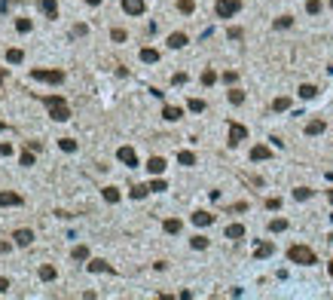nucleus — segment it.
Listing matches in <instances>:
<instances>
[{"label":"nucleus","mask_w":333,"mask_h":300,"mask_svg":"<svg viewBox=\"0 0 333 300\" xmlns=\"http://www.w3.org/2000/svg\"><path fill=\"white\" fill-rule=\"evenodd\" d=\"M40 101L49 107L55 123H67V120H71V107H67V101L61 95H40Z\"/></svg>","instance_id":"obj_1"},{"label":"nucleus","mask_w":333,"mask_h":300,"mask_svg":"<svg viewBox=\"0 0 333 300\" xmlns=\"http://www.w3.org/2000/svg\"><path fill=\"white\" fill-rule=\"evenodd\" d=\"M288 260L291 263H300V267H312V263H318L315 251L309 248V245H291L288 248Z\"/></svg>","instance_id":"obj_2"},{"label":"nucleus","mask_w":333,"mask_h":300,"mask_svg":"<svg viewBox=\"0 0 333 300\" xmlns=\"http://www.w3.org/2000/svg\"><path fill=\"white\" fill-rule=\"evenodd\" d=\"M238 9H242V0H217V3H214L217 19H233Z\"/></svg>","instance_id":"obj_3"},{"label":"nucleus","mask_w":333,"mask_h":300,"mask_svg":"<svg viewBox=\"0 0 333 300\" xmlns=\"http://www.w3.org/2000/svg\"><path fill=\"white\" fill-rule=\"evenodd\" d=\"M31 77L40 80V83H64V71H46V67H34Z\"/></svg>","instance_id":"obj_4"},{"label":"nucleus","mask_w":333,"mask_h":300,"mask_svg":"<svg viewBox=\"0 0 333 300\" xmlns=\"http://www.w3.org/2000/svg\"><path fill=\"white\" fill-rule=\"evenodd\" d=\"M245 138H248V126H242V123H229V138H226L229 147H238Z\"/></svg>","instance_id":"obj_5"},{"label":"nucleus","mask_w":333,"mask_h":300,"mask_svg":"<svg viewBox=\"0 0 333 300\" xmlns=\"http://www.w3.org/2000/svg\"><path fill=\"white\" fill-rule=\"evenodd\" d=\"M117 159H119V163H125L129 169H135V166H137V153H135L132 147H119V150H117Z\"/></svg>","instance_id":"obj_6"},{"label":"nucleus","mask_w":333,"mask_h":300,"mask_svg":"<svg viewBox=\"0 0 333 300\" xmlns=\"http://www.w3.org/2000/svg\"><path fill=\"white\" fill-rule=\"evenodd\" d=\"M25 199H21L19 193H13V190H0V205L3 209H9V205H21Z\"/></svg>","instance_id":"obj_7"},{"label":"nucleus","mask_w":333,"mask_h":300,"mask_svg":"<svg viewBox=\"0 0 333 300\" xmlns=\"http://www.w3.org/2000/svg\"><path fill=\"white\" fill-rule=\"evenodd\" d=\"M122 13L141 16V13H144V0H122Z\"/></svg>","instance_id":"obj_8"},{"label":"nucleus","mask_w":333,"mask_h":300,"mask_svg":"<svg viewBox=\"0 0 333 300\" xmlns=\"http://www.w3.org/2000/svg\"><path fill=\"white\" fill-rule=\"evenodd\" d=\"M190 221L196 224V227H211V224H214V214H211V212H193Z\"/></svg>","instance_id":"obj_9"},{"label":"nucleus","mask_w":333,"mask_h":300,"mask_svg":"<svg viewBox=\"0 0 333 300\" xmlns=\"http://www.w3.org/2000/svg\"><path fill=\"white\" fill-rule=\"evenodd\" d=\"M275 255V245H272V242H260V245L254 248V257L257 260H266V257H272Z\"/></svg>","instance_id":"obj_10"},{"label":"nucleus","mask_w":333,"mask_h":300,"mask_svg":"<svg viewBox=\"0 0 333 300\" xmlns=\"http://www.w3.org/2000/svg\"><path fill=\"white\" fill-rule=\"evenodd\" d=\"M86 270H89V273H113V267H110L107 260H101V257L89 260V263H86Z\"/></svg>","instance_id":"obj_11"},{"label":"nucleus","mask_w":333,"mask_h":300,"mask_svg":"<svg viewBox=\"0 0 333 300\" xmlns=\"http://www.w3.org/2000/svg\"><path fill=\"white\" fill-rule=\"evenodd\" d=\"M147 171H150V175H162V171H165V159L162 156H150V159H147Z\"/></svg>","instance_id":"obj_12"},{"label":"nucleus","mask_w":333,"mask_h":300,"mask_svg":"<svg viewBox=\"0 0 333 300\" xmlns=\"http://www.w3.org/2000/svg\"><path fill=\"white\" fill-rule=\"evenodd\" d=\"M272 156V150L266 147V144H257V147H251V159L254 163H263V159H269Z\"/></svg>","instance_id":"obj_13"},{"label":"nucleus","mask_w":333,"mask_h":300,"mask_svg":"<svg viewBox=\"0 0 333 300\" xmlns=\"http://www.w3.org/2000/svg\"><path fill=\"white\" fill-rule=\"evenodd\" d=\"M13 239H16V245H21V248H25V245H31V242H34V233L21 227V230H16V233H13Z\"/></svg>","instance_id":"obj_14"},{"label":"nucleus","mask_w":333,"mask_h":300,"mask_svg":"<svg viewBox=\"0 0 333 300\" xmlns=\"http://www.w3.org/2000/svg\"><path fill=\"white\" fill-rule=\"evenodd\" d=\"M162 117H165L168 123H177V120L183 117V110H180V107H175V105H165V107H162Z\"/></svg>","instance_id":"obj_15"},{"label":"nucleus","mask_w":333,"mask_h":300,"mask_svg":"<svg viewBox=\"0 0 333 300\" xmlns=\"http://www.w3.org/2000/svg\"><path fill=\"white\" fill-rule=\"evenodd\" d=\"M168 46H171V49H183V46H187V34H183V31H175V34L168 37Z\"/></svg>","instance_id":"obj_16"},{"label":"nucleus","mask_w":333,"mask_h":300,"mask_svg":"<svg viewBox=\"0 0 333 300\" xmlns=\"http://www.w3.org/2000/svg\"><path fill=\"white\" fill-rule=\"evenodd\" d=\"M162 230H165V233H168V236H177V233H180V230H183V224L177 221V217H168V221L162 224Z\"/></svg>","instance_id":"obj_17"},{"label":"nucleus","mask_w":333,"mask_h":300,"mask_svg":"<svg viewBox=\"0 0 333 300\" xmlns=\"http://www.w3.org/2000/svg\"><path fill=\"white\" fill-rule=\"evenodd\" d=\"M40 9H43V16H49V19L59 16V3H55V0H40Z\"/></svg>","instance_id":"obj_18"},{"label":"nucleus","mask_w":333,"mask_h":300,"mask_svg":"<svg viewBox=\"0 0 333 300\" xmlns=\"http://www.w3.org/2000/svg\"><path fill=\"white\" fill-rule=\"evenodd\" d=\"M324 129H327V123H324V120H312V123L306 126V135H312V138H315V135H321Z\"/></svg>","instance_id":"obj_19"},{"label":"nucleus","mask_w":333,"mask_h":300,"mask_svg":"<svg viewBox=\"0 0 333 300\" xmlns=\"http://www.w3.org/2000/svg\"><path fill=\"white\" fill-rule=\"evenodd\" d=\"M141 62H144V64H156V62H159V52L150 49V46H144V49H141Z\"/></svg>","instance_id":"obj_20"},{"label":"nucleus","mask_w":333,"mask_h":300,"mask_svg":"<svg viewBox=\"0 0 333 300\" xmlns=\"http://www.w3.org/2000/svg\"><path fill=\"white\" fill-rule=\"evenodd\" d=\"M245 236V224H229L226 227V239H242Z\"/></svg>","instance_id":"obj_21"},{"label":"nucleus","mask_w":333,"mask_h":300,"mask_svg":"<svg viewBox=\"0 0 333 300\" xmlns=\"http://www.w3.org/2000/svg\"><path fill=\"white\" fill-rule=\"evenodd\" d=\"M177 163H180V166H196V153H193V150H180V153H177Z\"/></svg>","instance_id":"obj_22"},{"label":"nucleus","mask_w":333,"mask_h":300,"mask_svg":"<svg viewBox=\"0 0 333 300\" xmlns=\"http://www.w3.org/2000/svg\"><path fill=\"white\" fill-rule=\"evenodd\" d=\"M296 92H300V98H306V101H312L315 95H318V89L312 86V83H303L300 89H296Z\"/></svg>","instance_id":"obj_23"},{"label":"nucleus","mask_w":333,"mask_h":300,"mask_svg":"<svg viewBox=\"0 0 333 300\" xmlns=\"http://www.w3.org/2000/svg\"><path fill=\"white\" fill-rule=\"evenodd\" d=\"M147 193H153L150 184H135V187H132V199H144Z\"/></svg>","instance_id":"obj_24"},{"label":"nucleus","mask_w":333,"mask_h":300,"mask_svg":"<svg viewBox=\"0 0 333 300\" xmlns=\"http://www.w3.org/2000/svg\"><path fill=\"white\" fill-rule=\"evenodd\" d=\"M101 193H104V199H107L110 205H117V202L122 199V196H119V190H117V187H104V190H101Z\"/></svg>","instance_id":"obj_25"},{"label":"nucleus","mask_w":333,"mask_h":300,"mask_svg":"<svg viewBox=\"0 0 333 300\" xmlns=\"http://www.w3.org/2000/svg\"><path fill=\"white\" fill-rule=\"evenodd\" d=\"M312 193H315L312 187H296V190H294V199H296V202H303V199H312Z\"/></svg>","instance_id":"obj_26"},{"label":"nucleus","mask_w":333,"mask_h":300,"mask_svg":"<svg viewBox=\"0 0 333 300\" xmlns=\"http://www.w3.org/2000/svg\"><path fill=\"white\" fill-rule=\"evenodd\" d=\"M55 276H59V273H55V267H49V263L40 267V279H43V282H55Z\"/></svg>","instance_id":"obj_27"},{"label":"nucleus","mask_w":333,"mask_h":300,"mask_svg":"<svg viewBox=\"0 0 333 300\" xmlns=\"http://www.w3.org/2000/svg\"><path fill=\"white\" fill-rule=\"evenodd\" d=\"M269 230L272 233H284V230H288V221H284V217H275V221H269Z\"/></svg>","instance_id":"obj_28"},{"label":"nucleus","mask_w":333,"mask_h":300,"mask_svg":"<svg viewBox=\"0 0 333 300\" xmlns=\"http://www.w3.org/2000/svg\"><path fill=\"white\" fill-rule=\"evenodd\" d=\"M21 59H25V52H21V49H9L6 52V62L9 64H21Z\"/></svg>","instance_id":"obj_29"},{"label":"nucleus","mask_w":333,"mask_h":300,"mask_svg":"<svg viewBox=\"0 0 333 300\" xmlns=\"http://www.w3.org/2000/svg\"><path fill=\"white\" fill-rule=\"evenodd\" d=\"M288 107H291V98H275L272 101V110L275 113H281V110H288Z\"/></svg>","instance_id":"obj_30"},{"label":"nucleus","mask_w":333,"mask_h":300,"mask_svg":"<svg viewBox=\"0 0 333 300\" xmlns=\"http://www.w3.org/2000/svg\"><path fill=\"white\" fill-rule=\"evenodd\" d=\"M190 245L196 248V251H205V248H208V239H205V236H193V239H190Z\"/></svg>","instance_id":"obj_31"},{"label":"nucleus","mask_w":333,"mask_h":300,"mask_svg":"<svg viewBox=\"0 0 333 300\" xmlns=\"http://www.w3.org/2000/svg\"><path fill=\"white\" fill-rule=\"evenodd\" d=\"M229 101H233V105H245V92L242 89H229Z\"/></svg>","instance_id":"obj_32"},{"label":"nucleus","mask_w":333,"mask_h":300,"mask_svg":"<svg viewBox=\"0 0 333 300\" xmlns=\"http://www.w3.org/2000/svg\"><path fill=\"white\" fill-rule=\"evenodd\" d=\"M59 147L64 150V153H74V150H77V141H74V138H61Z\"/></svg>","instance_id":"obj_33"},{"label":"nucleus","mask_w":333,"mask_h":300,"mask_svg":"<svg viewBox=\"0 0 333 300\" xmlns=\"http://www.w3.org/2000/svg\"><path fill=\"white\" fill-rule=\"evenodd\" d=\"M217 83V74L211 71V67H208V71H202V86H214Z\"/></svg>","instance_id":"obj_34"},{"label":"nucleus","mask_w":333,"mask_h":300,"mask_svg":"<svg viewBox=\"0 0 333 300\" xmlns=\"http://www.w3.org/2000/svg\"><path fill=\"white\" fill-rule=\"evenodd\" d=\"M187 107H190L193 113H202V110H205V101H202V98H190V101H187Z\"/></svg>","instance_id":"obj_35"},{"label":"nucleus","mask_w":333,"mask_h":300,"mask_svg":"<svg viewBox=\"0 0 333 300\" xmlns=\"http://www.w3.org/2000/svg\"><path fill=\"white\" fill-rule=\"evenodd\" d=\"M177 9H180L183 16H190L193 9H196V3H193V0H177Z\"/></svg>","instance_id":"obj_36"},{"label":"nucleus","mask_w":333,"mask_h":300,"mask_svg":"<svg viewBox=\"0 0 333 300\" xmlns=\"http://www.w3.org/2000/svg\"><path fill=\"white\" fill-rule=\"evenodd\" d=\"M150 190H153V193H162V190H168V184H165L162 178H153V181H150Z\"/></svg>","instance_id":"obj_37"},{"label":"nucleus","mask_w":333,"mask_h":300,"mask_svg":"<svg viewBox=\"0 0 333 300\" xmlns=\"http://www.w3.org/2000/svg\"><path fill=\"white\" fill-rule=\"evenodd\" d=\"M74 260H89V248L86 245H77L74 248Z\"/></svg>","instance_id":"obj_38"},{"label":"nucleus","mask_w":333,"mask_h":300,"mask_svg":"<svg viewBox=\"0 0 333 300\" xmlns=\"http://www.w3.org/2000/svg\"><path fill=\"white\" fill-rule=\"evenodd\" d=\"M291 25H294V16H281V19H275V28H281V31H284V28H291Z\"/></svg>","instance_id":"obj_39"},{"label":"nucleus","mask_w":333,"mask_h":300,"mask_svg":"<svg viewBox=\"0 0 333 300\" xmlns=\"http://www.w3.org/2000/svg\"><path fill=\"white\" fill-rule=\"evenodd\" d=\"M16 31H19V34H28V31H31V19H19V21H16Z\"/></svg>","instance_id":"obj_40"},{"label":"nucleus","mask_w":333,"mask_h":300,"mask_svg":"<svg viewBox=\"0 0 333 300\" xmlns=\"http://www.w3.org/2000/svg\"><path fill=\"white\" fill-rule=\"evenodd\" d=\"M306 13H309V16H318V13H321V3H318V0H309V3H306Z\"/></svg>","instance_id":"obj_41"},{"label":"nucleus","mask_w":333,"mask_h":300,"mask_svg":"<svg viewBox=\"0 0 333 300\" xmlns=\"http://www.w3.org/2000/svg\"><path fill=\"white\" fill-rule=\"evenodd\" d=\"M19 166H25V169H28V166H34V153H28V150H25V153L19 156Z\"/></svg>","instance_id":"obj_42"},{"label":"nucleus","mask_w":333,"mask_h":300,"mask_svg":"<svg viewBox=\"0 0 333 300\" xmlns=\"http://www.w3.org/2000/svg\"><path fill=\"white\" fill-rule=\"evenodd\" d=\"M110 37H113V43H122V40H125V31H122V28H113Z\"/></svg>","instance_id":"obj_43"},{"label":"nucleus","mask_w":333,"mask_h":300,"mask_svg":"<svg viewBox=\"0 0 333 300\" xmlns=\"http://www.w3.org/2000/svg\"><path fill=\"white\" fill-rule=\"evenodd\" d=\"M235 80H238L235 71H226V74H223V83H226V86H235Z\"/></svg>","instance_id":"obj_44"},{"label":"nucleus","mask_w":333,"mask_h":300,"mask_svg":"<svg viewBox=\"0 0 333 300\" xmlns=\"http://www.w3.org/2000/svg\"><path fill=\"white\" fill-rule=\"evenodd\" d=\"M226 34H229V40H242V37H245V31H242V28H229Z\"/></svg>","instance_id":"obj_45"},{"label":"nucleus","mask_w":333,"mask_h":300,"mask_svg":"<svg viewBox=\"0 0 333 300\" xmlns=\"http://www.w3.org/2000/svg\"><path fill=\"white\" fill-rule=\"evenodd\" d=\"M266 209H269V212H275V209H281V199H275V196H269V199H266Z\"/></svg>","instance_id":"obj_46"},{"label":"nucleus","mask_w":333,"mask_h":300,"mask_svg":"<svg viewBox=\"0 0 333 300\" xmlns=\"http://www.w3.org/2000/svg\"><path fill=\"white\" fill-rule=\"evenodd\" d=\"M86 34H89L86 25H74V37H86Z\"/></svg>","instance_id":"obj_47"},{"label":"nucleus","mask_w":333,"mask_h":300,"mask_svg":"<svg viewBox=\"0 0 333 300\" xmlns=\"http://www.w3.org/2000/svg\"><path fill=\"white\" fill-rule=\"evenodd\" d=\"M171 83H175V86H183V83H187V74H175V77H171Z\"/></svg>","instance_id":"obj_48"},{"label":"nucleus","mask_w":333,"mask_h":300,"mask_svg":"<svg viewBox=\"0 0 333 300\" xmlns=\"http://www.w3.org/2000/svg\"><path fill=\"white\" fill-rule=\"evenodd\" d=\"M0 156H13V144H0Z\"/></svg>","instance_id":"obj_49"},{"label":"nucleus","mask_w":333,"mask_h":300,"mask_svg":"<svg viewBox=\"0 0 333 300\" xmlns=\"http://www.w3.org/2000/svg\"><path fill=\"white\" fill-rule=\"evenodd\" d=\"M9 291V279H3V276H0V294H6Z\"/></svg>","instance_id":"obj_50"},{"label":"nucleus","mask_w":333,"mask_h":300,"mask_svg":"<svg viewBox=\"0 0 333 300\" xmlns=\"http://www.w3.org/2000/svg\"><path fill=\"white\" fill-rule=\"evenodd\" d=\"M6 6H9V0H0V13H6Z\"/></svg>","instance_id":"obj_51"},{"label":"nucleus","mask_w":333,"mask_h":300,"mask_svg":"<svg viewBox=\"0 0 333 300\" xmlns=\"http://www.w3.org/2000/svg\"><path fill=\"white\" fill-rule=\"evenodd\" d=\"M327 273H330V279H333V260H330V263H327Z\"/></svg>","instance_id":"obj_52"},{"label":"nucleus","mask_w":333,"mask_h":300,"mask_svg":"<svg viewBox=\"0 0 333 300\" xmlns=\"http://www.w3.org/2000/svg\"><path fill=\"white\" fill-rule=\"evenodd\" d=\"M86 3H89V6H98V3H101V0H86Z\"/></svg>","instance_id":"obj_53"},{"label":"nucleus","mask_w":333,"mask_h":300,"mask_svg":"<svg viewBox=\"0 0 333 300\" xmlns=\"http://www.w3.org/2000/svg\"><path fill=\"white\" fill-rule=\"evenodd\" d=\"M327 199H330V202H333V190H327Z\"/></svg>","instance_id":"obj_54"},{"label":"nucleus","mask_w":333,"mask_h":300,"mask_svg":"<svg viewBox=\"0 0 333 300\" xmlns=\"http://www.w3.org/2000/svg\"><path fill=\"white\" fill-rule=\"evenodd\" d=\"M0 132H3V120H0Z\"/></svg>","instance_id":"obj_55"},{"label":"nucleus","mask_w":333,"mask_h":300,"mask_svg":"<svg viewBox=\"0 0 333 300\" xmlns=\"http://www.w3.org/2000/svg\"><path fill=\"white\" fill-rule=\"evenodd\" d=\"M330 9H333V0H330Z\"/></svg>","instance_id":"obj_56"},{"label":"nucleus","mask_w":333,"mask_h":300,"mask_svg":"<svg viewBox=\"0 0 333 300\" xmlns=\"http://www.w3.org/2000/svg\"><path fill=\"white\" fill-rule=\"evenodd\" d=\"M330 217H333V214H330Z\"/></svg>","instance_id":"obj_57"}]
</instances>
